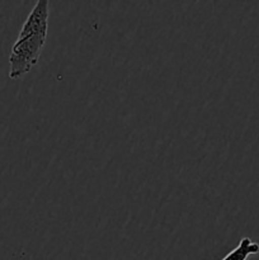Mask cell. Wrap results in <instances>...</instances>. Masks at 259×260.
Listing matches in <instances>:
<instances>
[{
    "label": "cell",
    "mask_w": 259,
    "mask_h": 260,
    "mask_svg": "<svg viewBox=\"0 0 259 260\" xmlns=\"http://www.w3.org/2000/svg\"><path fill=\"white\" fill-rule=\"evenodd\" d=\"M48 14L50 10L47 0H38L25 19L18 38H24L32 35H47Z\"/></svg>",
    "instance_id": "7a4b0ae2"
},
{
    "label": "cell",
    "mask_w": 259,
    "mask_h": 260,
    "mask_svg": "<svg viewBox=\"0 0 259 260\" xmlns=\"http://www.w3.org/2000/svg\"><path fill=\"white\" fill-rule=\"evenodd\" d=\"M47 35H32L18 38L9 56V78L19 79L29 73L40 60Z\"/></svg>",
    "instance_id": "6da1fadb"
},
{
    "label": "cell",
    "mask_w": 259,
    "mask_h": 260,
    "mask_svg": "<svg viewBox=\"0 0 259 260\" xmlns=\"http://www.w3.org/2000/svg\"><path fill=\"white\" fill-rule=\"evenodd\" d=\"M254 254H259V244L253 243L249 238H243L239 245L221 260H246Z\"/></svg>",
    "instance_id": "3957f363"
}]
</instances>
